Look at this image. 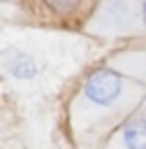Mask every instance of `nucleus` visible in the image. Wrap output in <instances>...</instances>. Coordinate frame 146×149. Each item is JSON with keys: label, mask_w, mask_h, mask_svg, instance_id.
<instances>
[{"label": "nucleus", "mask_w": 146, "mask_h": 149, "mask_svg": "<svg viewBox=\"0 0 146 149\" xmlns=\"http://www.w3.org/2000/svg\"><path fill=\"white\" fill-rule=\"evenodd\" d=\"M56 12H65V9H70L72 5H74V0H46Z\"/></svg>", "instance_id": "nucleus-4"}, {"label": "nucleus", "mask_w": 146, "mask_h": 149, "mask_svg": "<svg viewBox=\"0 0 146 149\" xmlns=\"http://www.w3.org/2000/svg\"><path fill=\"white\" fill-rule=\"evenodd\" d=\"M141 21H144V26H146V0L141 2Z\"/></svg>", "instance_id": "nucleus-5"}, {"label": "nucleus", "mask_w": 146, "mask_h": 149, "mask_svg": "<svg viewBox=\"0 0 146 149\" xmlns=\"http://www.w3.org/2000/svg\"><path fill=\"white\" fill-rule=\"evenodd\" d=\"M137 100H144L132 84L114 68H95L90 70L76 93L74 100V126L83 142H93L102 135V130L121 119Z\"/></svg>", "instance_id": "nucleus-1"}, {"label": "nucleus", "mask_w": 146, "mask_h": 149, "mask_svg": "<svg viewBox=\"0 0 146 149\" xmlns=\"http://www.w3.org/2000/svg\"><path fill=\"white\" fill-rule=\"evenodd\" d=\"M111 149H146V95L139 100V107L123 121L116 130Z\"/></svg>", "instance_id": "nucleus-2"}, {"label": "nucleus", "mask_w": 146, "mask_h": 149, "mask_svg": "<svg viewBox=\"0 0 146 149\" xmlns=\"http://www.w3.org/2000/svg\"><path fill=\"white\" fill-rule=\"evenodd\" d=\"M5 70L14 77V79H32L37 74V63L30 54H23L19 49H9L2 56Z\"/></svg>", "instance_id": "nucleus-3"}]
</instances>
